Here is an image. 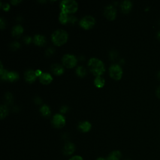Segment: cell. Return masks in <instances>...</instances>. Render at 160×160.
<instances>
[{"label":"cell","instance_id":"cell-41","mask_svg":"<svg viewBox=\"0 0 160 160\" xmlns=\"http://www.w3.org/2000/svg\"><path fill=\"white\" fill-rule=\"evenodd\" d=\"M126 160H129V159H126Z\"/></svg>","mask_w":160,"mask_h":160},{"label":"cell","instance_id":"cell-3","mask_svg":"<svg viewBox=\"0 0 160 160\" xmlns=\"http://www.w3.org/2000/svg\"><path fill=\"white\" fill-rule=\"evenodd\" d=\"M62 11L66 13H73L78 9V6L76 2L74 0H63L60 3Z\"/></svg>","mask_w":160,"mask_h":160},{"label":"cell","instance_id":"cell-15","mask_svg":"<svg viewBox=\"0 0 160 160\" xmlns=\"http://www.w3.org/2000/svg\"><path fill=\"white\" fill-rule=\"evenodd\" d=\"M91 125L88 121H83L79 125V128L83 132H88L91 129Z\"/></svg>","mask_w":160,"mask_h":160},{"label":"cell","instance_id":"cell-2","mask_svg":"<svg viewBox=\"0 0 160 160\" xmlns=\"http://www.w3.org/2000/svg\"><path fill=\"white\" fill-rule=\"evenodd\" d=\"M68 38V35L63 30H58L53 32L51 35L52 41L54 45L61 46L65 43Z\"/></svg>","mask_w":160,"mask_h":160},{"label":"cell","instance_id":"cell-17","mask_svg":"<svg viewBox=\"0 0 160 160\" xmlns=\"http://www.w3.org/2000/svg\"><path fill=\"white\" fill-rule=\"evenodd\" d=\"M121 157V154L119 151H114L109 154L107 160H120Z\"/></svg>","mask_w":160,"mask_h":160},{"label":"cell","instance_id":"cell-12","mask_svg":"<svg viewBox=\"0 0 160 160\" xmlns=\"http://www.w3.org/2000/svg\"><path fill=\"white\" fill-rule=\"evenodd\" d=\"M75 150V145L71 143H67L64 147L63 152L66 155H71L74 153Z\"/></svg>","mask_w":160,"mask_h":160},{"label":"cell","instance_id":"cell-16","mask_svg":"<svg viewBox=\"0 0 160 160\" xmlns=\"http://www.w3.org/2000/svg\"><path fill=\"white\" fill-rule=\"evenodd\" d=\"M23 32V28L21 25L14 26L12 30V35L13 36L18 37Z\"/></svg>","mask_w":160,"mask_h":160},{"label":"cell","instance_id":"cell-25","mask_svg":"<svg viewBox=\"0 0 160 160\" xmlns=\"http://www.w3.org/2000/svg\"><path fill=\"white\" fill-rule=\"evenodd\" d=\"M8 72L6 69H3V71H0V75H1V78L2 80H7V76H8Z\"/></svg>","mask_w":160,"mask_h":160},{"label":"cell","instance_id":"cell-33","mask_svg":"<svg viewBox=\"0 0 160 160\" xmlns=\"http://www.w3.org/2000/svg\"><path fill=\"white\" fill-rule=\"evenodd\" d=\"M68 110V107L66 106H63L61 108V110H60V111L63 113H66Z\"/></svg>","mask_w":160,"mask_h":160},{"label":"cell","instance_id":"cell-1","mask_svg":"<svg viewBox=\"0 0 160 160\" xmlns=\"http://www.w3.org/2000/svg\"><path fill=\"white\" fill-rule=\"evenodd\" d=\"M88 65L90 70L93 73V74L97 76L103 75L105 71L103 63L98 58H91L88 61Z\"/></svg>","mask_w":160,"mask_h":160},{"label":"cell","instance_id":"cell-37","mask_svg":"<svg viewBox=\"0 0 160 160\" xmlns=\"http://www.w3.org/2000/svg\"><path fill=\"white\" fill-rule=\"evenodd\" d=\"M21 2V1H17V0H12V1L11 2V3L14 5H16L17 3Z\"/></svg>","mask_w":160,"mask_h":160},{"label":"cell","instance_id":"cell-11","mask_svg":"<svg viewBox=\"0 0 160 160\" xmlns=\"http://www.w3.org/2000/svg\"><path fill=\"white\" fill-rule=\"evenodd\" d=\"M39 81L42 84H48L53 81V77L48 73H44L39 76Z\"/></svg>","mask_w":160,"mask_h":160},{"label":"cell","instance_id":"cell-39","mask_svg":"<svg viewBox=\"0 0 160 160\" xmlns=\"http://www.w3.org/2000/svg\"><path fill=\"white\" fill-rule=\"evenodd\" d=\"M96 160H106V159H105L103 158H98Z\"/></svg>","mask_w":160,"mask_h":160},{"label":"cell","instance_id":"cell-27","mask_svg":"<svg viewBox=\"0 0 160 160\" xmlns=\"http://www.w3.org/2000/svg\"><path fill=\"white\" fill-rule=\"evenodd\" d=\"M54 49L53 48H50L47 50L46 54L47 56H51L54 53Z\"/></svg>","mask_w":160,"mask_h":160},{"label":"cell","instance_id":"cell-7","mask_svg":"<svg viewBox=\"0 0 160 160\" xmlns=\"http://www.w3.org/2000/svg\"><path fill=\"white\" fill-rule=\"evenodd\" d=\"M66 120L64 116L60 114H56L53 116L52 123L53 126L58 128H61L65 125Z\"/></svg>","mask_w":160,"mask_h":160},{"label":"cell","instance_id":"cell-6","mask_svg":"<svg viewBox=\"0 0 160 160\" xmlns=\"http://www.w3.org/2000/svg\"><path fill=\"white\" fill-rule=\"evenodd\" d=\"M95 19L90 15L85 16L81 20L80 22V26L85 29V30H89V29L91 28L95 25Z\"/></svg>","mask_w":160,"mask_h":160},{"label":"cell","instance_id":"cell-38","mask_svg":"<svg viewBox=\"0 0 160 160\" xmlns=\"http://www.w3.org/2000/svg\"><path fill=\"white\" fill-rule=\"evenodd\" d=\"M157 37H158V38L160 40V31L158 33V34H157Z\"/></svg>","mask_w":160,"mask_h":160},{"label":"cell","instance_id":"cell-26","mask_svg":"<svg viewBox=\"0 0 160 160\" xmlns=\"http://www.w3.org/2000/svg\"><path fill=\"white\" fill-rule=\"evenodd\" d=\"M6 99L7 100V101L9 103H10L11 101H13V96L10 93H7L6 94Z\"/></svg>","mask_w":160,"mask_h":160},{"label":"cell","instance_id":"cell-29","mask_svg":"<svg viewBox=\"0 0 160 160\" xmlns=\"http://www.w3.org/2000/svg\"><path fill=\"white\" fill-rule=\"evenodd\" d=\"M1 7L5 10V11H8L10 8V5L8 3H4L3 5H2Z\"/></svg>","mask_w":160,"mask_h":160},{"label":"cell","instance_id":"cell-20","mask_svg":"<svg viewBox=\"0 0 160 160\" xmlns=\"http://www.w3.org/2000/svg\"><path fill=\"white\" fill-rule=\"evenodd\" d=\"M68 18L69 16L68 15V13L64 12V11H61L60 14V17H59V20L61 22V23L62 24H66L68 22Z\"/></svg>","mask_w":160,"mask_h":160},{"label":"cell","instance_id":"cell-23","mask_svg":"<svg viewBox=\"0 0 160 160\" xmlns=\"http://www.w3.org/2000/svg\"><path fill=\"white\" fill-rule=\"evenodd\" d=\"M76 74L80 77H83L86 75V69L83 66H78L76 70Z\"/></svg>","mask_w":160,"mask_h":160},{"label":"cell","instance_id":"cell-40","mask_svg":"<svg viewBox=\"0 0 160 160\" xmlns=\"http://www.w3.org/2000/svg\"><path fill=\"white\" fill-rule=\"evenodd\" d=\"M158 77L159 80H160V71L158 73Z\"/></svg>","mask_w":160,"mask_h":160},{"label":"cell","instance_id":"cell-8","mask_svg":"<svg viewBox=\"0 0 160 160\" xmlns=\"http://www.w3.org/2000/svg\"><path fill=\"white\" fill-rule=\"evenodd\" d=\"M105 16L110 20H113L116 16V9L113 5H108L104 10Z\"/></svg>","mask_w":160,"mask_h":160},{"label":"cell","instance_id":"cell-4","mask_svg":"<svg viewBox=\"0 0 160 160\" xmlns=\"http://www.w3.org/2000/svg\"><path fill=\"white\" fill-rule=\"evenodd\" d=\"M110 76L115 80H119L123 75L122 68L118 65H113L109 69Z\"/></svg>","mask_w":160,"mask_h":160},{"label":"cell","instance_id":"cell-32","mask_svg":"<svg viewBox=\"0 0 160 160\" xmlns=\"http://www.w3.org/2000/svg\"><path fill=\"white\" fill-rule=\"evenodd\" d=\"M69 160H83V159L80 156H75L74 157L71 158Z\"/></svg>","mask_w":160,"mask_h":160},{"label":"cell","instance_id":"cell-18","mask_svg":"<svg viewBox=\"0 0 160 160\" xmlns=\"http://www.w3.org/2000/svg\"><path fill=\"white\" fill-rule=\"evenodd\" d=\"M18 79H19V75L17 72H14V71L8 72L7 76V80L13 82L14 81H17Z\"/></svg>","mask_w":160,"mask_h":160},{"label":"cell","instance_id":"cell-14","mask_svg":"<svg viewBox=\"0 0 160 160\" xmlns=\"http://www.w3.org/2000/svg\"><path fill=\"white\" fill-rule=\"evenodd\" d=\"M121 8L124 13H129L132 8V3L130 1L125 0L121 3Z\"/></svg>","mask_w":160,"mask_h":160},{"label":"cell","instance_id":"cell-35","mask_svg":"<svg viewBox=\"0 0 160 160\" xmlns=\"http://www.w3.org/2000/svg\"><path fill=\"white\" fill-rule=\"evenodd\" d=\"M35 103H37V104H41V102H42L41 99L39 98H38V97H37V98H35Z\"/></svg>","mask_w":160,"mask_h":160},{"label":"cell","instance_id":"cell-28","mask_svg":"<svg viewBox=\"0 0 160 160\" xmlns=\"http://www.w3.org/2000/svg\"><path fill=\"white\" fill-rule=\"evenodd\" d=\"M76 20H77V18L73 16H70L68 18V22H70L72 23H74Z\"/></svg>","mask_w":160,"mask_h":160},{"label":"cell","instance_id":"cell-34","mask_svg":"<svg viewBox=\"0 0 160 160\" xmlns=\"http://www.w3.org/2000/svg\"><path fill=\"white\" fill-rule=\"evenodd\" d=\"M156 96H157L159 98H160V86H159L158 88L156 89Z\"/></svg>","mask_w":160,"mask_h":160},{"label":"cell","instance_id":"cell-10","mask_svg":"<svg viewBox=\"0 0 160 160\" xmlns=\"http://www.w3.org/2000/svg\"><path fill=\"white\" fill-rule=\"evenodd\" d=\"M51 71L56 75H61L64 73V68L62 65L58 63H55L51 65Z\"/></svg>","mask_w":160,"mask_h":160},{"label":"cell","instance_id":"cell-21","mask_svg":"<svg viewBox=\"0 0 160 160\" xmlns=\"http://www.w3.org/2000/svg\"><path fill=\"white\" fill-rule=\"evenodd\" d=\"M0 116H1V119H3L5 117L8 115V109L6 105H1V107H0Z\"/></svg>","mask_w":160,"mask_h":160},{"label":"cell","instance_id":"cell-24","mask_svg":"<svg viewBox=\"0 0 160 160\" xmlns=\"http://www.w3.org/2000/svg\"><path fill=\"white\" fill-rule=\"evenodd\" d=\"M10 47L13 50H15L20 47V44L17 41H14V42H13L10 45Z\"/></svg>","mask_w":160,"mask_h":160},{"label":"cell","instance_id":"cell-36","mask_svg":"<svg viewBox=\"0 0 160 160\" xmlns=\"http://www.w3.org/2000/svg\"><path fill=\"white\" fill-rule=\"evenodd\" d=\"M36 76H40L42 74H43V73L41 72V71H40L39 69H37L36 71Z\"/></svg>","mask_w":160,"mask_h":160},{"label":"cell","instance_id":"cell-9","mask_svg":"<svg viewBox=\"0 0 160 160\" xmlns=\"http://www.w3.org/2000/svg\"><path fill=\"white\" fill-rule=\"evenodd\" d=\"M37 78L36 71L32 69H28L24 73V78L26 81L29 83L34 82Z\"/></svg>","mask_w":160,"mask_h":160},{"label":"cell","instance_id":"cell-22","mask_svg":"<svg viewBox=\"0 0 160 160\" xmlns=\"http://www.w3.org/2000/svg\"><path fill=\"white\" fill-rule=\"evenodd\" d=\"M40 111H41V114L45 116H48L51 114L50 109L49 106L47 105L42 106L41 108H40Z\"/></svg>","mask_w":160,"mask_h":160},{"label":"cell","instance_id":"cell-5","mask_svg":"<svg viewBox=\"0 0 160 160\" xmlns=\"http://www.w3.org/2000/svg\"><path fill=\"white\" fill-rule=\"evenodd\" d=\"M62 62L63 65L67 68H73L77 64L76 58L73 54H67L63 56L62 58Z\"/></svg>","mask_w":160,"mask_h":160},{"label":"cell","instance_id":"cell-13","mask_svg":"<svg viewBox=\"0 0 160 160\" xmlns=\"http://www.w3.org/2000/svg\"><path fill=\"white\" fill-rule=\"evenodd\" d=\"M33 42L38 46H43L46 43V38L41 35H36L33 38Z\"/></svg>","mask_w":160,"mask_h":160},{"label":"cell","instance_id":"cell-30","mask_svg":"<svg viewBox=\"0 0 160 160\" xmlns=\"http://www.w3.org/2000/svg\"><path fill=\"white\" fill-rule=\"evenodd\" d=\"M24 42L26 43V44H29V43H30L32 39L30 36H25L24 38Z\"/></svg>","mask_w":160,"mask_h":160},{"label":"cell","instance_id":"cell-19","mask_svg":"<svg viewBox=\"0 0 160 160\" xmlns=\"http://www.w3.org/2000/svg\"><path fill=\"white\" fill-rule=\"evenodd\" d=\"M105 81L103 77H101L100 76H96V78L95 79L94 83L95 85L98 87V88H102L105 85Z\"/></svg>","mask_w":160,"mask_h":160},{"label":"cell","instance_id":"cell-31","mask_svg":"<svg viewBox=\"0 0 160 160\" xmlns=\"http://www.w3.org/2000/svg\"><path fill=\"white\" fill-rule=\"evenodd\" d=\"M0 26L2 29H3L5 27V22L4 21L3 18H0Z\"/></svg>","mask_w":160,"mask_h":160}]
</instances>
